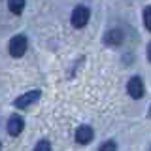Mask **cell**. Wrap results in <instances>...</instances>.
Segmentation results:
<instances>
[{"label": "cell", "mask_w": 151, "mask_h": 151, "mask_svg": "<svg viewBox=\"0 0 151 151\" xmlns=\"http://www.w3.org/2000/svg\"><path fill=\"white\" fill-rule=\"evenodd\" d=\"M8 51H9V55L15 57V59L17 57H23L25 51H27V38L23 34L13 36L12 40H9V44H8Z\"/></svg>", "instance_id": "cell-1"}, {"label": "cell", "mask_w": 151, "mask_h": 151, "mask_svg": "<svg viewBox=\"0 0 151 151\" xmlns=\"http://www.w3.org/2000/svg\"><path fill=\"white\" fill-rule=\"evenodd\" d=\"M89 17H91L89 9L83 8V6H78V8H74V12H72V25L76 28H83L89 23Z\"/></svg>", "instance_id": "cell-2"}, {"label": "cell", "mask_w": 151, "mask_h": 151, "mask_svg": "<svg viewBox=\"0 0 151 151\" xmlns=\"http://www.w3.org/2000/svg\"><path fill=\"white\" fill-rule=\"evenodd\" d=\"M38 98H40V91L34 89V91H28L25 94H21V96H17L15 100H13V106L15 108H28L30 104H34Z\"/></svg>", "instance_id": "cell-3"}, {"label": "cell", "mask_w": 151, "mask_h": 151, "mask_svg": "<svg viewBox=\"0 0 151 151\" xmlns=\"http://www.w3.org/2000/svg\"><path fill=\"white\" fill-rule=\"evenodd\" d=\"M127 93H129L132 98H142V96H144V83H142V79L138 78V76H134V78L129 79Z\"/></svg>", "instance_id": "cell-4"}, {"label": "cell", "mask_w": 151, "mask_h": 151, "mask_svg": "<svg viewBox=\"0 0 151 151\" xmlns=\"http://www.w3.org/2000/svg\"><path fill=\"white\" fill-rule=\"evenodd\" d=\"M25 129V121L21 115H12L8 119V134L9 136H19Z\"/></svg>", "instance_id": "cell-5"}, {"label": "cell", "mask_w": 151, "mask_h": 151, "mask_svg": "<svg viewBox=\"0 0 151 151\" xmlns=\"http://www.w3.org/2000/svg\"><path fill=\"white\" fill-rule=\"evenodd\" d=\"M123 30H119V28H111V30H108L106 34H104V44L106 45H119L123 44Z\"/></svg>", "instance_id": "cell-6"}, {"label": "cell", "mask_w": 151, "mask_h": 151, "mask_svg": "<svg viewBox=\"0 0 151 151\" xmlns=\"http://www.w3.org/2000/svg\"><path fill=\"white\" fill-rule=\"evenodd\" d=\"M93 136H94V130L89 125H81L76 130V142H79V144H89L93 140Z\"/></svg>", "instance_id": "cell-7"}, {"label": "cell", "mask_w": 151, "mask_h": 151, "mask_svg": "<svg viewBox=\"0 0 151 151\" xmlns=\"http://www.w3.org/2000/svg\"><path fill=\"white\" fill-rule=\"evenodd\" d=\"M8 8L12 13L15 15H21L23 9H25V0H8Z\"/></svg>", "instance_id": "cell-8"}, {"label": "cell", "mask_w": 151, "mask_h": 151, "mask_svg": "<svg viewBox=\"0 0 151 151\" xmlns=\"http://www.w3.org/2000/svg\"><path fill=\"white\" fill-rule=\"evenodd\" d=\"M34 149L36 151H47V149H51V144L47 140H42V142H38V144H36Z\"/></svg>", "instance_id": "cell-9"}, {"label": "cell", "mask_w": 151, "mask_h": 151, "mask_svg": "<svg viewBox=\"0 0 151 151\" xmlns=\"http://www.w3.org/2000/svg\"><path fill=\"white\" fill-rule=\"evenodd\" d=\"M149 13H151V8L147 6L144 9V25H145V28L147 30H151V21H149Z\"/></svg>", "instance_id": "cell-10"}, {"label": "cell", "mask_w": 151, "mask_h": 151, "mask_svg": "<svg viewBox=\"0 0 151 151\" xmlns=\"http://www.w3.org/2000/svg\"><path fill=\"white\" fill-rule=\"evenodd\" d=\"M98 149L100 151H113V149H117V145L113 144V142H106V144H102Z\"/></svg>", "instance_id": "cell-11"}, {"label": "cell", "mask_w": 151, "mask_h": 151, "mask_svg": "<svg viewBox=\"0 0 151 151\" xmlns=\"http://www.w3.org/2000/svg\"><path fill=\"white\" fill-rule=\"evenodd\" d=\"M0 147H2V144H0Z\"/></svg>", "instance_id": "cell-12"}]
</instances>
